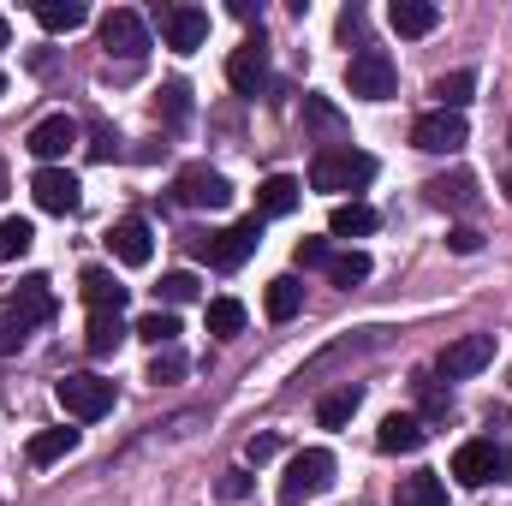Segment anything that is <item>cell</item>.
Masks as SVG:
<instances>
[{
    "mask_svg": "<svg viewBox=\"0 0 512 506\" xmlns=\"http://www.w3.org/2000/svg\"><path fill=\"white\" fill-rule=\"evenodd\" d=\"M376 346H387V328H364L358 340H340V346H328L322 358H310V364H304V376H298V381H316L322 370H334L340 358H358V352H376Z\"/></svg>",
    "mask_w": 512,
    "mask_h": 506,
    "instance_id": "cell-18",
    "label": "cell"
},
{
    "mask_svg": "<svg viewBox=\"0 0 512 506\" xmlns=\"http://www.w3.org/2000/svg\"><path fill=\"white\" fill-rule=\"evenodd\" d=\"M304 120H310V131H316V137H328V143H334V137H346L340 108H334V102H322V96H304Z\"/></svg>",
    "mask_w": 512,
    "mask_h": 506,
    "instance_id": "cell-34",
    "label": "cell"
},
{
    "mask_svg": "<svg viewBox=\"0 0 512 506\" xmlns=\"http://www.w3.org/2000/svg\"><path fill=\"white\" fill-rule=\"evenodd\" d=\"M393 60H387V48H358L352 54V66H346V90L352 96H364V102H387L393 96Z\"/></svg>",
    "mask_w": 512,
    "mask_h": 506,
    "instance_id": "cell-5",
    "label": "cell"
},
{
    "mask_svg": "<svg viewBox=\"0 0 512 506\" xmlns=\"http://www.w3.org/2000/svg\"><path fill=\"white\" fill-rule=\"evenodd\" d=\"M274 453H280V435H251V441H245V459H251V465H268Z\"/></svg>",
    "mask_w": 512,
    "mask_h": 506,
    "instance_id": "cell-40",
    "label": "cell"
},
{
    "mask_svg": "<svg viewBox=\"0 0 512 506\" xmlns=\"http://www.w3.org/2000/svg\"><path fill=\"white\" fill-rule=\"evenodd\" d=\"M387 24H393L399 36H429V30L441 24V6H429V0H393V6H387Z\"/></svg>",
    "mask_w": 512,
    "mask_h": 506,
    "instance_id": "cell-20",
    "label": "cell"
},
{
    "mask_svg": "<svg viewBox=\"0 0 512 506\" xmlns=\"http://www.w3.org/2000/svg\"><path fill=\"white\" fill-rule=\"evenodd\" d=\"M453 477H459L465 489L501 483V477H512V453L507 447H495V441H465V447L453 453Z\"/></svg>",
    "mask_w": 512,
    "mask_h": 506,
    "instance_id": "cell-3",
    "label": "cell"
},
{
    "mask_svg": "<svg viewBox=\"0 0 512 506\" xmlns=\"http://www.w3.org/2000/svg\"><path fill=\"white\" fill-rule=\"evenodd\" d=\"M108 245H114V256L126 262V268H143L149 256H155V233H149V221H137V215H126L114 233H108Z\"/></svg>",
    "mask_w": 512,
    "mask_h": 506,
    "instance_id": "cell-17",
    "label": "cell"
},
{
    "mask_svg": "<svg viewBox=\"0 0 512 506\" xmlns=\"http://www.w3.org/2000/svg\"><path fill=\"white\" fill-rule=\"evenodd\" d=\"M173 197H179L185 209H227V203H233V185H227V173H215V167H185V173L173 179Z\"/></svg>",
    "mask_w": 512,
    "mask_h": 506,
    "instance_id": "cell-8",
    "label": "cell"
},
{
    "mask_svg": "<svg viewBox=\"0 0 512 506\" xmlns=\"http://www.w3.org/2000/svg\"><path fill=\"white\" fill-rule=\"evenodd\" d=\"M411 143L423 149V155H459L465 143H471V126H465V114H423L417 126H411Z\"/></svg>",
    "mask_w": 512,
    "mask_h": 506,
    "instance_id": "cell-7",
    "label": "cell"
},
{
    "mask_svg": "<svg viewBox=\"0 0 512 506\" xmlns=\"http://www.w3.org/2000/svg\"><path fill=\"white\" fill-rule=\"evenodd\" d=\"M209 334H215V340L245 334V304H239V298H215V304H209Z\"/></svg>",
    "mask_w": 512,
    "mask_h": 506,
    "instance_id": "cell-32",
    "label": "cell"
},
{
    "mask_svg": "<svg viewBox=\"0 0 512 506\" xmlns=\"http://www.w3.org/2000/svg\"><path fill=\"white\" fill-rule=\"evenodd\" d=\"M36 24L42 30H84L90 24V6H78V0H36Z\"/></svg>",
    "mask_w": 512,
    "mask_h": 506,
    "instance_id": "cell-24",
    "label": "cell"
},
{
    "mask_svg": "<svg viewBox=\"0 0 512 506\" xmlns=\"http://www.w3.org/2000/svg\"><path fill=\"white\" fill-rule=\"evenodd\" d=\"M78 292H84L90 316H96V310H114V316L126 310V286L114 280V268H96V262H90V268L78 274Z\"/></svg>",
    "mask_w": 512,
    "mask_h": 506,
    "instance_id": "cell-16",
    "label": "cell"
},
{
    "mask_svg": "<svg viewBox=\"0 0 512 506\" xmlns=\"http://www.w3.org/2000/svg\"><path fill=\"white\" fill-rule=\"evenodd\" d=\"M245 489H251V477H245V471H227V483H221V495H227V501H239Z\"/></svg>",
    "mask_w": 512,
    "mask_h": 506,
    "instance_id": "cell-44",
    "label": "cell"
},
{
    "mask_svg": "<svg viewBox=\"0 0 512 506\" xmlns=\"http://www.w3.org/2000/svg\"><path fill=\"white\" fill-rule=\"evenodd\" d=\"M376 227H382V215L370 203H334V215H328V233L334 239H370Z\"/></svg>",
    "mask_w": 512,
    "mask_h": 506,
    "instance_id": "cell-22",
    "label": "cell"
},
{
    "mask_svg": "<svg viewBox=\"0 0 512 506\" xmlns=\"http://www.w3.org/2000/svg\"><path fill=\"white\" fill-rule=\"evenodd\" d=\"M114 149H120L114 126H102V120H96V126H90V155H96V161H114Z\"/></svg>",
    "mask_w": 512,
    "mask_h": 506,
    "instance_id": "cell-39",
    "label": "cell"
},
{
    "mask_svg": "<svg viewBox=\"0 0 512 506\" xmlns=\"http://www.w3.org/2000/svg\"><path fill=\"white\" fill-rule=\"evenodd\" d=\"M423 441H429L423 417H399V411H393V417H382V429H376V447H382V453H417Z\"/></svg>",
    "mask_w": 512,
    "mask_h": 506,
    "instance_id": "cell-19",
    "label": "cell"
},
{
    "mask_svg": "<svg viewBox=\"0 0 512 506\" xmlns=\"http://www.w3.org/2000/svg\"><path fill=\"white\" fill-rule=\"evenodd\" d=\"M54 399H60L78 423H96V417H108V411H114V381H102V376H60V381H54Z\"/></svg>",
    "mask_w": 512,
    "mask_h": 506,
    "instance_id": "cell-4",
    "label": "cell"
},
{
    "mask_svg": "<svg viewBox=\"0 0 512 506\" xmlns=\"http://www.w3.org/2000/svg\"><path fill=\"white\" fill-rule=\"evenodd\" d=\"M227 84H233L239 96H256V90L268 84V48H262V42L233 48V60H227Z\"/></svg>",
    "mask_w": 512,
    "mask_h": 506,
    "instance_id": "cell-15",
    "label": "cell"
},
{
    "mask_svg": "<svg viewBox=\"0 0 512 506\" xmlns=\"http://www.w3.org/2000/svg\"><path fill=\"white\" fill-rule=\"evenodd\" d=\"M328 489H334V453L328 447H304L286 465V477H280V506H304L316 495H328Z\"/></svg>",
    "mask_w": 512,
    "mask_h": 506,
    "instance_id": "cell-2",
    "label": "cell"
},
{
    "mask_svg": "<svg viewBox=\"0 0 512 506\" xmlns=\"http://www.w3.org/2000/svg\"><path fill=\"white\" fill-rule=\"evenodd\" d=\"M393 506H447V489H441V477L417 471V477H405V483H399Z\"/></svg>",
    "mask_w": 512,
    "mask_h": 506,
    "instance_id": "cell-29",
    "label": "cell"
},
{
    "mask_svg": "<svg viewBox=\"0 0 512 506\" xmlns=\"http://www.w3.org/2000/svg\"><path fill=\"white\" fill-rule=\"evenodd\" d=\"M370 179H376V155H364V149H352V143L322 149V155L310 161V185H316V191H364Z\"/></svg>",
    "mask_w": 512,
    "mask_h": 506,
    "instance_id": "cell-1",
    "label": "cell"
},
{
    "mask_svg": "<svg viewBox=\"0 0 512 506\" xmlns=\"http://www.w3.org/2000/svg\"><path fill=\"white\" fill-rule=\"evenodd\" d=\"M30 245H36V227H30L24 215H6V221H0V262H18Z\"/></svg>",
    "mask_w": 512,
    "mask_h": 506,
    "instance_id": "cell-30",
    "label": "cell"
},
{
    "mask_svg": "<svg viewBox=\"0 0 512 506\" xmlns=\"http://www.w3.org/2000/svg\"><path fill=\"white\" fill-rule=\"evenodd\" d=\"M0 191H6V167H0Z\"/></svg>",
    "mask_w": 512,
    "mask_h": 506,
    "instance_id": "cell-47",
    "label": "cell"
},
{
    "mask_svg": "<svg viewBox=\"0 0 512 506\" xmlns=\"http://www.w3.org/2000/svg\"><path fill=\"white\" fill-rule=\"evenodd\" d=\"M447 245H453L459 256H477V251H483V233H477V227H459V233H453Z\"/></svg>",
    "mask_w": 512,
    "mask_h": 506,
    "instance_id": "cell-42",
    "label": "cell"
},
{
    "mask_svg": "<svg viewBox=\"0 0 512 506\" xmlns=\"http://www.w3.org/2000/svg\"><path fill=\"white\" fill-rule=\"evenodd\" d=\"M328 274H334V286H358V280H370V256L364 251L328 256Z\"/></svg>",
    "mask_w": 512,
    "mask_h": 506,
    "instance_id": "cell-35",
    "label": "cell"
},
{
    "mask_svg": "<svg viewBox=\"0 0 512 506\" xmlns=\"http://www.w3.org/2000/svg\"><path fill=\"white\" fill-rule=\"evenodd\" d=\"M471 90H477L471 72H447V78H435V102H441V114H459V108L471 102Z\"/></svg>",
    "mask_w": 512,
    "mask_h": 506,
    "instance_id": "cell-31",
    "label": "cell"
},
{
    "mask_svg": "<svg viewBox=\"0 0 512 506\" xmlns=\"http://www.w3.org/2000/svg\"><path fill=\"white\" fill-rule=\"evenodd\" d=\"M262 245V215H251V221H239V227H227V233H209V239H191V251L209 256L215 268H239L245 256Z\"/></svg>",
    "mask_w": 512,
    "mask_h": 506,
    "instance_id": "cell-6",
    "label": "cell"
},
{
    "mask_svg": "<svg viewBox=\"0 0 512 506\" xmlns=\"http://www.w3.org/2000/svg\"><path fill=\"white\" fill-rule=\"evenodd\" d=\"M78 447V429H42V435H30V465H54V459H66Z\"/></svg>",
    "mask_w": 512,
    "mask_h": 506,
    "instance_id": "cell-28",
    "label": "cell"
},
{
    "mask_svg": "<svg viewBox=\"0 0 512 506\" xmlns=\"http://www.w3.org/2000/svg\"><path fill=\"white\" fill-rule=\"evenodd\" d=\"M429 203L435 209H477V179L471 173H441L429 185Z\"/></svg>",
    "mask_w": 512,
    "mask_h": 506,
    "instance_id": "cell-23",
    "label": "cell"
},
{
    "mask_svg": "<svg viewBox=\"0 0 512 506\" xmlns=\"http://www.w3.org/2000/svg\"><path fill=\"white\" fill-rule=\"evenodd\" d=\"M102 48H108V60L120 54V60H143L149 54V24L131 12V6H114L108 18H102Z\"/></svg>",
    "mask_w": 512,
    "mask_h": 506,
    "instance_id": "cell-9",
    "label": "cell"
},
{
    "mask_svg": "<svg viewBox=\"0 0 512 506\" xmlns=\"http://www.w3.org/2000/svg\"><path fill=\"white\" fill-rule=\"evenodd\" d=\"M24 143H30V155H36V161H48V167H54V161L78 143V120H72V114H48V120H36V126H30Z\"/></svg>",
    "mask_w": 512,
    "mask_h": 506,
    "instance_id": "cell-12",
    "label": "cell"
},
{
    "mask_svg": "<svg viewBox=\"0 0 512 506\" xmlns=\"http://www.w3.org/2000/svg\"><path fill=\"white\" fill-rule=\"evenodd\" d=\"M161 30H167L173 54H191V48L209 42V12L203 6H173V12H161Z\"/></svg>",
    "mask_w": 512,
    "mask_h": 506,
    "instance_id": "cell-13",
    "label": "cell"
},
{
    "mask_svg": "<svg viewBox=\"0 0 512 506\" xmlns=\"http://www.w3.org/2000/svg\"><path fill=\"white\" fill-rule=\"evenodd\" d=\"M6 42H12V30H6V18H0V48H6Z\"/></svg>",
    "mask_w": 512,
    "mask_h": 506,
    "instance_id": "cell-45",
    "label": "cell"
},
{
    "mask_svg": "<svg viewBox=\"0 0 512 506\" xmlns=\"http://www.w3.org/2000/svg\"><path fill=\"white\" fill-rule=\"evenodd\" d=\"M507 191H512V179H507Z\"/></svg>",
    "mask_w": 512,
    "mask_h": 506,
    "instance_id": "cell-48",
    "label": "cell"
},
{
    "mask_svg": "<svg viewBox=\"0 0 512 506\" xmlns=\"http://www.w3.org/2000/svg\"><path fill=\"white\" fill-rule=\"evenodd\" d=\"M30 197H36V209H48V215H72V209H78V179H72L66 167H42V173L30 179Z\"/></svg>",
    "mask_w": 512,
    "mask_h": 506,
    "instance_id": "cell-14",
    "label": "cell"
},
{
    "mask_svg": "<svg viewBox=\"0 0 512 506\" xmlns=\"http://www.w3.org/2000/svg\"><path fill=\"white\" fill-rule=\"evenodd\" d=\"M131 334H137V340H149V346L161 352V346H173V340H179V316H173V310H149Z\"/></svg>",
    "mask_w": 512,
    "mask_h": 506,
    "instance_id": "cell-33",
    "label": "cell"
},
{
    "mask_svg": "<svg viewBox=\"0 0 512 506\" xmlns=\"http://www.w3.org/2000/svg\"><path fill=\"white\" fill-rule=\"evenodd\" d=\"M328 245H322V239H304V245H298V268H328Z\"/></svg>",
    "mask_w": 512,
    "mask_h": 506,
    "instance_id": "cell-41",
    "label": "cell"
},
{
    "mask_svg": "<svg viewBox=\"0 0 512 506\" xmlns=\"http://www.w3.org/2000/svg\"><path fill=\"white\" fill-rule=\"evenodd\" d=\"M417 387H423V411H429V417H447V393H441L435 381H417Z\"/></svg>",
    "mask_w": 512,
    "mask_h": 506,
    "instance_id": "cell-43",
    "label": "cell"
},
{
    "mask_svg": "<svg viewBox=\"0 0 512 506\" xmlns=\"http://www.w3.org/2000/svg\"><path fill=\"white\" fill-rule=\"evenodd\" d=\"M6 316H12L24 334H30V328H42V322L54 316V292H48V280H42V274H30V280L6 298Z\"/></svg>",
    "mask_w": 512,
    "mask_h": 506,
    "instance_id": "cell-11",
    "label": "cell"
},
{
    "mask_svg": "<svg viewBox=\"0 0 512 506\" xmlns=\"http://www.w3.org/2000/svg\"><path fill=\"white\" fill-rule=\"evenodd\" d=\"M120 340H126V322H120L114 310H96V316H90V334H84L90 358H114V352H120Z\"/></svg>",
    "mask_w": 512,
    "mask_h": 506,
    "instance_id": "cell-26",
    "label": "cell"
},
{
    "mask_svg": "<svg viewBox=\"0 0 512 506\" xmlns=\"http://www.w3.org/2000/svg\"><path fill=\"white\" fill-rule=\"evenodd\" d=\"M179 376H185L179 346H161V352H155V364H149V381H179Z\"/></svg>",
    "mask_w": 512,
    "mask_h": 506,
    "instance_id": "cell-38",
    "label": "cell"
},
{
    "mask_svg": "<svg viewBox=\"0 0 512 506\" xmlns=\"http://www.w3.org/2000/svg\"><path fill=\"white\" fill-rule=\"evenodd\" d=\"M489 364H495V334H465V340H453L441 352V376L447 381H465L477 370H489Z\"/></svg>",
    "mask_w": 512,
    "mask_h": 506,
    "instance_id": "cell-10",
    "label": "cell"
},
{
    "mask_svg": "<svg viewBox=\"0 0 512 506\" xmlns=\"http://www.w3.org/2000/svg\"><path fill=\"white\" fill-rule=\"evenodd\" d=\"M298 197H304V185H298V179H286V173H274V179H262V191H256V215H262V221L292 215V209H298Z\"/></svg>",
    "mask_w": 512,
    "mask_h": 506,
    "instance_id": "cell-21",
    "label": "cell"
},
{
    "mask_svg": "<svg viewBox=\"0 0 512 506\" xmlns=\"http://www.w3.org/2000/svg\"><path fill=\"white\" fill-rule=\"evenodd\" d=\"M161 114H167V120H173V126H179V120H185V114H191V90H185V84H179V78H173V84H161Z\"/></svg>",
    "mask_w": 512,
    "mask_h": 506,
    "instance_id": "cell-36",
    "label": "cell"
},
{
    "mask_svg": "<svg viewBox=\"0 0 512 506\" xmlns=\"http://www.w3.org/2000/svg\"><path fill=\"white\" fill-rule=\"evenodd\" d=\"M358 405H364V387H334V393H322V405H316V423H322V429H346Z\"/></svg>",
    "mask_w": 512,
    "mask_h": 506,
    "instance_id": "cell-27",
    "label": "cell"
},
{
    "mask_svg": "<svg viewBox=\"0 0 512 506\" xmlns=\"http://www.w3.org/2000/svg\"><path fill=\"white\" fill-rule=\"evenodd\" d=\"M161 298L167 304H191L197 298V274H185V268L179 274H161Z\"/></svg>",
    "mask_w": 512,
    "mask_h": 506,
    "instance_id": "cell-37",
    "label": "cell"
},
{
    "mask_svg": "<svg viewBox=\"0 0 512 506\" xmlns=\"http://www.w3.org/2000/svg\"><path fill=\"white\" fill-rule=\"evenodd\" d=\"M0 96H6V72H0Z\"/></svg>",
    "mask_w": 512,
    "mask_h": 506,
    "instance_id": "cell-46",
    "label": "cell"
},
{
    "mask_svg": "<svg viewBox=\"0 0 512 506\" xmlns=\"http://www.w3.org/2000/svg\"><path fill=\"white\" fill-rule=\"evenodd\" d=\"M262 304H268V316H274V322H292V316L304 310V286H298V274H274Z\"/></svg>",
    "mask_w": 512,
    "mask_h": 506,
    "instance_id": "cell-25",
    "label": "cell"
}]
</instances>
